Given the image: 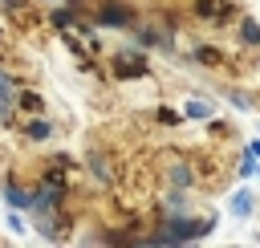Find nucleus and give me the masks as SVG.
<instances>
[{"label":"nucleus","mask_w":260,"mask_h":248,"mask_svg":"<svg viewBox=\"0 0 260 248\" xmlns=\"http://www.w3.org/2000/svg\"><path fill=\"white\" fill-rule=\"evenodd\" d=\"M8 228H12V232H24V220H20V215H16V207H12V211H8Z\"/></svg>","instance_id":"obj_4"},{"label":"nucleus","mask_w":260,"mask_h":248,"mask_svg":"<svg viewBox=\"0 0 260 248\" xmlns=\"http://www.w3.org/2000/svg\"><path fill=\"white\" fill-rule=\"evenodd\" d=\"M232 211H236V215H248V211H252V195H248V191L236 195V199H232Z\"/></svg>","instance_id":"obj_1"},{"label":"nucleus","mask_w":260,"mask_h":248,"mask_svg":"<svg viewBox=\"0 0 260 248\" xmlns=\"http://www.w3.org/2000/svg\"><path fill=\"white\" fill-rule=\"evenodd\" d=\"M187 110H191V114H195V118H207V114H211V106H207V102H191V106H187Z\"/></svg>","instance_id":"obj_3"},{"label":"nucleus","mask_w":260,"mask_h":248,"mask_svg":"<svg viewBox=\"0 0 260 248\" xmlns=\"http://www.w3.org/2000/svg\"><path fill=\"white\" fill-rule=\"evenodd\" d=\"M240 33H244V41H252V45H256V41H260V28H256V24H252V20H248V24H244V28H240Z\"/></svg>","instance_id":"obj_2"}]
</instances>
